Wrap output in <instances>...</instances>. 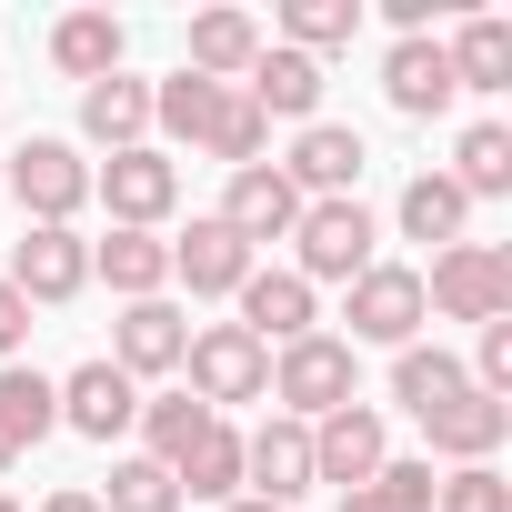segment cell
Returning <instances> with one entry per match:
<instances>
[{"mask_svg":"<svg viewBox=\"0 0 512 512\" xmlns=\"http://www.w3.org/2000/svg\"><path fill=\"white\" fill-rule=\"evenodd\" d=\"M151 121H161L171 141H191V151L231 161V171H251V161L272 151V121L251 111V91H241V81H201V71L151 81Z\"/></svg>","mask_w":512,"mask_h":512,"instance_id":"cell-1","label":"cell"},{"mask_svg":"<svg viewBox=\"0 0 512 512\" xmlns=\"http://www.w3.org/2000/svg\"><path fill=\"white\" fill-rule=\"evenodd\" d=\"M292 251H302L292 272H302L312 292H322V282H342V292H352V282L382 262V221H372L362 201H302V221H292Z\"/></svg>","mask_w":512,"mask_h":512,"instance_id":"cell-2","label":"cell"},{"mask_svg":"<svg viewBox=\"0 0 512 512\" xmlns=\"http://www.w3.org/2000/svg\"><path fill=\"white\" fill-rule=\"evenodd\" d=\"M422 312H442V322H512V251H492V241H452V251H432V272H422Z\"/></svg>","mask_w":512,"mask_h":512,"instance_id":"cell-3","label":"cell"},{"mask_svg":"<svg viewBox=\"0 0 512 512\" xmlns=\"http://www.w3.org/2000/svg\"><path fill=\"white\" fill-rule=\"evenodd\" d=\"M181 372H191V402L201 412H231V402H272V352L251 342L241 322H201L181 342Z\"/></svg>","mask_w":512,"mask_h":512,"instance_id":"cell-4","label":"cell"},{"mask_svg":"<svg viewBox=\"0 0 512 512\" xmlns=\"http://www.w3.org/2000/svg\"><path fill=\"white\" fill-rule=\"evenodd\" d=\"M272 402H282L292 422H322V412L362 402V392H352V342H342V332H302V342H282V352H272Z\"/></svg>","mask_w":512,"mask_h":512,"instance_id":"cell-5","label":"cell"},{"mask_svg":"<svg viewBox=\"0 0 512 512\" xmlns=\"http://www.w3.org/2000/svg\"><path fill=\"white\" fill-rule=\"evenodd\" d=\"M11 282L31 312H61V302H81L91 292V241L81 231H61V221H21V241H11Z\"/></svg>","mask_w":512,"mask_h":512,"instance_id":"cell-6","label":"cell"},{"mask_svg":"<svg viewBox=\"0 0 512 512\" xmlns=\"http://www.w3.org/2000/svg\"><path fill=\"white\" fill-rule=\"evenodd\" d=\"M91 201H111V231H161L171 211H181V161L171 151H111L101 171H91Z\"/></svg>","mask_w":512,"mask_h":512,"instance_id":"cell-7","label":"cell"},{"mask_svg":"<svg viewBox=\"0 0 512 512\" xmlns=\"http://www.w3.org/2000/svg\"><path fill=\"white\" fill-rule=\"evenodd\" d=\"M342 322H352V352L362 342H382V352H412L422 342V272L412 262H372L362 282H352V302H342Z\"/></svg>","mask_w":512,"mask_h":512,"instance_id":"cell-8","label":"cell"},{"mask_svg":"<svg viewBox=\"0 0 512 512\" xmlns=\"http://www.w3.org/2000/svg\"><path fill=\"white\" fill-rule=\"evenodd\" d=\"M11 191H21L31 221H61V231H71V211H91V161H81L71 141L31 131V141L11 151Z\"/></svg>","mask_w":512,"mask_h":512,"instance_id":"cell-9","label":"cell"},{"mask_svg":"<svg viewBox=\"0 0 512 512\" xmlns=\"http://www.w3.org/2000/svg\"><path fill=\"white\" fill-rule=\"evenodd\" d=\"M241 492L272 502V512H292V502L312 492V422L272 412L262 432H241Z\"/></svg>","mask_w":512,"mask_h":512,"instance_id":"cell-10","label":"cell"},{"mask_svg":"<svg viewBox=\"0 0 512 512\" xmlns=\"http://www.w3.org/2000/svg\"><path fill=\"white\" fill-rule=\"evenodd\" d=\"M382 462H392V432H382V412H372V402H342V412H322V422H312V482L362 492Z\"/></svg>","mask_w":512,"mask_h":512,"instance_id":"cell-11","label":"cell"},{"mask_svg":"<svg viewBox=\"0 0 512 512\" xmlns=\"http://www.w3.org/2000/svg\"><path fill=\"white\" fill-rule=\"evenodd\" d=\"M251 272H262V251H251L241 231H221L211 211H201V221H191V231L171 241V282H191L201 302H231V292H241Z\"/></svg>","mask_w":512,"mask_h":512,"instance_id":"cell-12","label":"cell"},{"mask_svg":"<svg viewBox=\"0 0 512 512\" xmlns=\"http://www.w3.org/2000/svg\"><path fill=\"white\" fill-rule=\"evenodd\" d=\"M221 231H241L251 251L262 241H292V221H302V191L282 181V161H251V171H231V191H221V211H211Z\"/></svg>","mask_w":512,"mask_h":512,"instance_id":"cell-13","label":"cell"},{"mask_svg":"<svg viewBox=\"0 0 512 512\" xmlns=\"http://www.w3.org/2000/svg\"><path fill=\"white\" fill-rule=\"evenodd\" d=\"M362 131H342V121H302V141H292V161H282V181L302 191V201H352V181H362Z\"/></svg>","mask_w":512,"mask_h":512,"instance_id":"cell-14","label":"cell"},{"mask_svg":"<svg viewBox=\"0 0 512 512\" xmlns=\"http://www.w3.org/2000/svg\"><path fill=\"white\" fill-rule=\"evenodd\" d=\"M61 392V422L81 432V442H121L131 422H141V382L131 372H111V362H81L71 382H51Z\"/></svg>","mask_w":512,"mask_h":512,"instance_id":"cell-15","label":"cell"},{"mask_svg":"<svg viewBox=\"0 0 512 512\" xmlns=\"http://www.w3.org/2000/svg\"><path fill=\"white\" fill-rule=\"evenodd\" d=\"M181 342H191V322H181L171 302H121V322H111V372L161 382V372H181Z\"/></svg>","mask_w":512,"mask_h":512,"instance_id":"cell-16","label":"cell"},{"mask_svg":"<svg viewBox=\"0 0 512 512\" xmlns=\"http://www.w3.org/2000/svg\"><path fill=\"white\" fill-rule=\"evenodd\" d=\"M231 302H241V332L262 342V352H272V342H302V332H322V302H312V282H302V272H251Z\"/></svg>","mask_w":512,"mask_h":512,"instance_id":"cell-17","label":"cell"},{"mask_svg":"<svg viewBox=\"0 0 512 512\" xmlns=\"http://www.w3.org/2000/svg\"><path fill=\"white\" fill-rule=\"evenodd\" d=\"M382 101L402 111V121H442L462 91H452V61H442V41L422 31V41H392V61H382Z\"/></svg>","mask_w":512,"mask_h":512,"instance_id":"cell-18","label":"cell"},{"mask_svg":"<svg viewBox=\"0 0 512 512\" xmlns=\"http://www.w3.org/2000/svg\"><path fill=\"white\" fill-rule=\"evenodd\" d=\"M502 432H512V402H492V392H452V402L422 422V442H432L452 472H462V462H492Z\"/></svg>","mask_w":512,"mask_h":512,"instance_id":"cell-19","label":"cell"},{"mask_svg":"<svg viewBox=\"0 0 512 512\" xmlns=\"http://www.w3.org/2000/svg\"><path fill=\"white\" fill-rule=\"evenodd\" d=\"M241 91H251V111H262V121H312V111H322V61L262 41V61L241 71Z\"/></svg>","mask_w":512,"mask_h":512,"instance_id":"cell-20","label":"cell"},{"mask_svg":"<svg viewBox=\"0 0 512 512\" xmlns=\"http://www.w3.org/2000/svg\"><path fill=\"white\" fill-rule=\"evenodd\" d=\"M61 422V392H51V372H31V362H0V472H11L41 432Z\"/></svg>","mask_w":512,"mask_h":512,"instance_id":"cell-21","label":"cell"},{"mask_svg":"<svg viewBox=\"0 0 512 512\" xmlns=\"http://www.w3.org/2000/svg\"><path fill=\"white\" fill-rule=\"evenodd\" d=\"M442 61H452V91H512V21L502 11H472L442 41Z\"/></svg>","mask_w":512,"mask_h":512,"instance_id":"cell-22","label":"cell"},{"mask_svg":"<svg viewBox=\"0 0 512 512\" xmlns=\"http://www.w3.org/2000/svg\"><path fill=\"white\" fill-rule=\"evenodd\" d=\"M141 131H151V81L111 71V81L81 91V141H101V151H141Z\"/></svg>","mask_w":512,"mask_h":512,"instance_id":"cell-23","label":"cell"},{"mask_svg":"<svg viewBox=\"0 0 512 512\" xmlns=\"http://www.w3.org/2000/svg\"><path fill=\"white\" fill-rule=\"evenodd\" d=\"M91 272H101L121 302H161V282H171V241H161V231H111V241H91Z\"/></svg>","mask_w":512,"mask_h":512,"instance_id":"cell-24","label":"cell"},{"mask_svg":"<svg viewBox=\"0 0 512 512\" xmlns=\"http://www.w3.org/2000/svg\"><path fill=\"white\" fill-rule=\"evenodd\" d=\"M251 61H262V21H251V11H201V21H191V61H181V71L241 81Z\"/></svg>","mask_w":512,"mask_h":512,"instance_id":"cell-25","label":"cell"},{"mask_svg":"<svg viewBox=\"0 0 512 512\" xmlns=\"http://www.w3.org/2000/svg\"><path fill=\"white\" fill-rule=\"evenodd\" d=\"M121 51H131V31H121L111 11H71V21L51 31V61H61L81 91H91V81H111V71H121Z\"/></svg>","mask_w":512,"mask_h":512,"instance_id":"cell-26","label":"cell"},{"mask_svg":"<svg viewBox=\"0 0 512 512\" xmlns=\"http://www.w3.org/2000/svg\"><path fill=\"white\" fill-rule=\"evenodd\" d=\"M452 392H472V382H462V362H452L442 342H412V352H392V402H402L412 422H432Z\"/></svg>","mask_w":512,"mask_h":512,"instance_id":"cell-27","label":"cell"},{"mask_svg":"<svg viewBox=\"0 0 512 512\" xmlns=\"http://www.w3.org/2000/svg\"><path fill=\"white\" fill-rule=\"evenodd\" d=\"M171 492H191V502H241V432L211 422V432L171 462Z\"/></svg>","mask_w":512,"mask_h":512,"instance_id":"cell-28","label":"cell"},{"mask_svg":"<svg viewBox=\"0 0 512 512\" xmlns=\"http://www.w3.org/2000/svg\"><path fill=\"white\" fill-rule=\"evenodd\" d=\"M392 221H402V241H432V251H452V241H462V221H472V201L452 191V171H422V181L402 191V211H392Z\"/></svg>","mask_w":512,"mask_h":512,"instance_id":"cell-29","label":"cell"},{"mask_svg":"<svg viewBox=\"0 0 512 512\" xmlns=\"http://www.w3.org/2000/svg\"><path fill=\"white\" fill-rule=\"evenodd\" d=\"M452 191H462V201H502V191H512V131H502V121H472V131H462Z\"/></svg>","mask_w":512,"mask_h":512,"instance_id":"cell-30","label":"cell"},{"mask_svg":"<svg viewBox=\"0 0 512 512\" xmlns=\"http://www.w3.org/2000/svg\"><path fill=\"white\" fill-rule=\"evenodd\" d=\"M211 422H221V412H201L191 392H161V402H141V422H131V432H141V442H151V462L171 472V462H181V452H191Z\"/></svg>","mask_w":512,"mask_h":512,"instance_id":"cell-31","label":"cell"},{"mask_svg":"<svg viewBox=\"0 0 512 512\" xmlns=\"http://www.w3.org/2000/svg\"><path fill=\"white\" fill-rule=\"evenodd\" d=\"M432 452H412V462H382L362 492H342V512H432Z\"/></svg>","mask_w":512,"mask_h":512,"instance_id":"cell-32","label":"cell"},{"mask_svg":"<svg viewBox=\"0 0 512 512\" xmlns=\"http://www.w3.org/2000/svg\"><path fill=\"white\" fill-rule=\"evenodd\" d=\"M91 502H101V512H181V492H171V472H161L151 452H121Z\"/></svg>","mask_w":512,"mask_h":512,"instance_id":"cell-33","label":"cell"},{"mask_svg":"<svg viewBox=\"0 0 512 512\" xmlns=\"http://www.w3.org/2000/svg\"><path fill=\"white\" fill-rule=\"evenodd\" d=\"M282 51H302V61H322V51H342L352 31H362V0H292V11H282Z\"/></svg>","mask_w":512,"mask_h":512,"instance_id":"cell-34","label":"cell"},{"mask_svg":"<svg viewBox=\"0 0 512 512\" xmlns=\"http://www.w3.org/2000/svg\"><path fill=\"white\" fill-rule=\"evenodd\" d=\"M432 512H512V482H502L492 462H462V472L432 482Z\"/></svg>","mask_w":512,"mask_h":512,"instance_id":"cell-35","label":"cell"},{"mask_svg":"<svg viewBox=\"0 0 512 512\" xmlns=\"http://www.w3.org/2000/svg\"><path fill=\"white\" fill-rule=\"evenodd\" d=\"M21 342H31V302L0 282V362H21Z\"/></svg>","mask_w":512,"mask_h":512,"instance_id":"cell-36","label":"cell"},{"mask_svg":"<svg viewBox=\"0 0 512 512\" xmlns=\"http://www.w3.org/2000/svg\"><path fill=\"white\" fill-rule=\"evenodd\" d=\"M41 512H101V502H91V492H81V482H61V492H51V502H41Z\"/></svg>","mask_w":512,"mask_h":512,"instance_id":"cell-37","label":"cell"},{"mask_svg":"<svg viewBox=\"0 0 512 512\" xmlns=\"http://www.w3.org/2000/svg\"><path fill=\"white\" fill-rule=\"evenodd\" d=\"M221 512H272V502H251V492H241V502H221Z\"/></svg>","mask_w":512,"mask_h":512,"instance_id":"cell-38","label":"cell"},{"mask_svg":"<svg viewBox=\"0 0 512 512\" xmlns=\"http://www.w3.org/2000/svg\"><path fill=\"white\" fill-rule=\"evenodd\" d=\"M0 512H21V502H11V492H0Z\"/></svg>","mask_w":512,"mask_h":512,"instance_id":"cell-39","label":"cell"}]
</instances>
